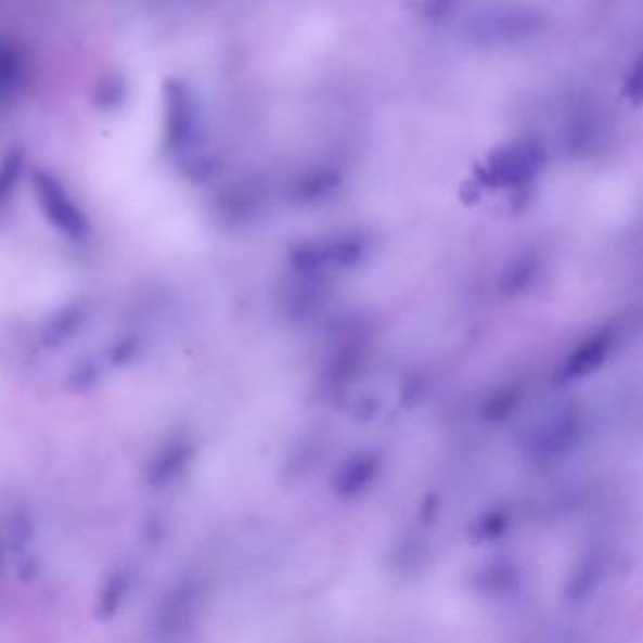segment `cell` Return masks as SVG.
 <instances>
[{
    "mask_svg": "<svg viewBox=\"0 0 643 643\" xmlns=\"http://www.w3.org/2000/svg\"><path fill=\"white\" fill-rule=\"evenodd\" d=\"M542 29L543 15L535 8L494 2L477 10L464 23V38L479 48H500L525 42Z\"/></svg>",
    "mask_w": 643,
    "mask_h": 643,
    "instance_id": "obj_1",
    "label": "cell"
},
{
    "mask_svg": "<svg viewBox=\"0 0 643 643\" xmlns=\"http://www.w3.org/2000/svg\"><path fill=\"white\" fill-rule=\"evenodd\" d=\"M548 150L540 140L525 138L502 145L476 168V181L481 188H525L543 172Z\"/></svg>",
    "mask_w": 643,
    "mask_h": 643,
    "instance_id": "obj_2",
    "label": "cell"
},
{
    "mask_svg": "<svg viewBox=\"0 0 643 643\" xmlns=\"http://www.w3.org/2000/svg\"><path fill=\"white\" fill-rule=\"evenodd\" d=\"M599 132V119L591 110H579L568 119L564 127L563 145L564 152L570 155L586 153L596 140Z\"/></svg>",
    "mask_w": 643,
    "mask_h": 643,
    "instance_id": "obj_3",
    "label": "cell"
},
{
    "mask_svg": "<svg viewBox=\"0 0 643 643\" xmlns=\"http://www.w3.org/2000/svg\"><path fill=\"white\" fill-rule=\"evenodd\" d=\"M342 183L340 173L334 170H313L304 173L300 180L293 185V198L298 203H313L325 196L333 195Z\"/></svg>",
    "mask_w": 643,
    "mask_h": 643,
    "instance_id": "obj_4",
    "label": "cell"
},
{
    "mask_svg": "<svg viewBox=\"0 0 643 643\" xmlns=\"http://www.w3.org/2000/svg\"><path fill=\"white\" fill-rule=\"evenodd\" d=\"M607 347H609V336L606 333L594 336L593 340L586 344L579 349L578 353L574 355L570 364L566 366L564 376L574 380V377L583 376L587 372L596 369L604 359V355L607 353Z\"/></svg>",
    "mask_w": 643,
    "mask_h": 643,
    "instance_id": "obj_5",
    "label": "cell"
},
{
    "mask_svg": "<svg viewBox=\"0 0 643 643\" xmlns=\"http://www.w3.org/2000/svg\"><path fill=\"white\" fill-rule=\"evenodd\" d=\"M374 471H376V463L370 456L355 459L353 463L347 464L342 471L336 491L340 494H355L361 491L362 487L369 484L370 477L374 476Z\"/></svg>",
    "mask_w": 643,
    "mask_h": 643,
    "instance_id": "obj_6",
    "label": "cell"
},
{
    "mask_svg": "<svg viewBox=\"0 0 643 643\" xmlns=\"http://www.w3.org/2000/svg\"><path fill=\"white\" fill-rule=\"evenodd\" d=\"M532 274H535V257H528V255L519 257L506 274L507 290H520Z\"/></svg>",
    "mask_w": 643,
    "mask_h": 643,
    "instance_id": "obj_7",
    "label": "cell"
},
{
    "mask_svg": "<svg viewBox=\"0 0 643 643\" xmlns=\"http://www.w3.org/2000/svg\"><path fill=\"white\" fill-rule=\"evenodd\" d=\"M463 0H423V15L428 22H441L461 7Z\"/></svg>",
    "mask_w": 643,
    "mask_h": 643,
    "instance_id": "obj_8",
    "label": "cell"
},
{
    "mask_svg": "<svg viewBox=\"0 0 643 643\" xmlns=\"http://www.w3.org/2000/svg\"><path fill=\"white\" fill-rule=\"evenodd\" d=\"M642 65H640V61H636L634 65L630 66L629 73L625 76V86H622V93L627 99L634 102V104H640V99H642Z\"/></svg>",
    "mask_w": 643,
    "mask_h": 643,
    "instance_id": "obj_9",
    "label": "cell"
},
{
    "mask_svg": "<svg viewBox=\"0 0 643 643\" xmlns=\"http://www.w3.org/2000/svg\"><path fill=\"white\" fill-rule=\"evenodd\" d=\"M502 527H504V520L499 519V515H491V517L485 520L484 525H481V530H484V535L487 536V538H491V536L499 535Z\"/></svg>",
    "mask_w": 643,
    "mask_h": 643,
    "instance_id": "obj_10",
    "label": "cell"
}]
</instances>
